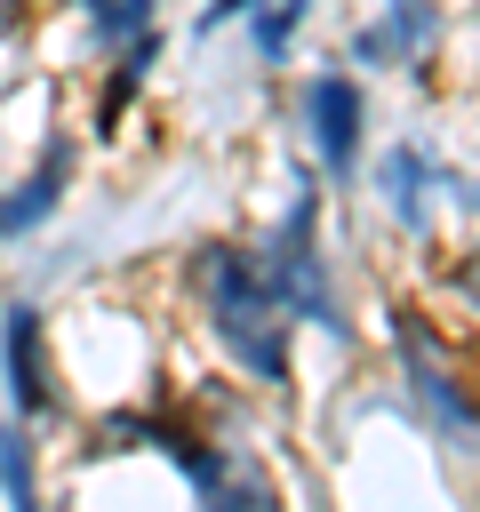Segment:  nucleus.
Returning a JSON list of instances; mask_svg holds the SVG:
<instances>
[{
  "mask_svg": "<svg viewBox=\"0 0 480 512\" xmlns=\"http://www.w3.org/2000/svg\"><path fill=\"white\" fill-rule=\"evenodd\" d=\"M200 280H208L216 328L232 336L240 368H256L264 384H288V344H280V312H272L280 296H272L264 264H256V256H240V248H216V256L200 264Z\"/></svg>",
  "mask_w": 480,
  "mask_h": 512,
  "instance_id": "nucleus-1",
  "label": "nucleus"
},
{
  "mask_svg": "<svg viewBox=\"0 0 480 512\" xmlns=\"http://www.w3.org/2000/svg\"><path fill=\"white\" fill-rule=\"evenodd\" d=\"M304 112H312L320 160H328V168H352V152H360V88H352V80H312Z\"/></svg>",
  "mask_w": 480,
  "mask_h": 512,
  "instance_id": "nucleus-2",
  "label": "nucleus"
},
{
  "mask_svg": "<svg viewBox=\"0 0 480 512\" xmlns=\"http://www.w3.org/2000/svg\"><path fill=\"white\" fill-rule=\"evenodd\" d=\"M0 336H8V392H16V408H48V376H40V320H32V304H8Z\"/></svg>",
  "mask_w": 480,
  "mask_h": 512,
  "instance_id": "nucleus-3",
  "label": "nucleus"
},
{
  "mask_svg": "<svg viewBox=\"0 0 480 512\" xmlns=\"http://www.w3.org/2000/svg\"><path fill=\"white\" fill-rule=\"evenodd\" d=\"M56 192H64V152H48V160H40V176H32L16 200H0V232H32V224L56 208Z\"/></svg>",
  "mask_w": 480,
  "mask_h": 512,
  "instance_id": "nucleus-4",
  "label": "nucleus"
},
{
  "mask_svg": "<svg viewBox=\"0 0 480 512\" xmlns=\"http://www.w3.org/2000/svg\"><path fill=\"white\" fill-rule=\"evenodd\" d=\"M0 480H8V496H16V504L32 496V472H24V448H16V432H0Z\"/></svg>",
  "mask_w": 480,
  "mask_h": 512,
  "instance_id": "nucleus-5",
  "label": "nucleus"
},
{
  "mask_svg": "<svg viewBox=\"0 0 480 512\" xmlns=\"http://www.w3.org/2000/svg\"><path fill=\"white\" fill-rule=\"evenodd\" d=\"M96 16H104V32H120V24L144 16V0H96Z\"/></svg>",
  "mask_w": 480,
  "mask_h": 512,
  "instance_id": "nucleus-6",
  "label": "nucleus"
}]
</instances>
